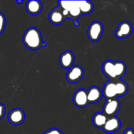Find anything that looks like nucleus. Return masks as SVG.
Instances as JSON below:
<instances>
[{
	"label": "nucleus",
	"instance_id": "f257e3e1",
	"mask_svg": "<svg viewBox=\"0 0 134 134\" xmlns=\"http://www.w3.org/2000/svg\"><path fill=\"white\" fill-rule=\"evenodd\" d=\"M128 91L127 83L122 80L109 81L103 86L102 94L107 99H117L125 96Z\"/></svg>",
	"mask_w": 134,
	"mask_h": 134
},
{
	"label": "nucleus",
	"instance_id": "f03ea898",
	"mask_svg": "<svg viewBox=\"0 0 134 134\" xmlns=\"http://www.w3.org/2000/svg\"><path fill=\"white\" fill-rule=\"evenodd\" d=\"M102 71L110 81L119 80L126 72V65L122 61L106 60L102 65Z\"/></svg>",
	"mask_w": 134,
	"mask_h": 134
},
{
	"label": "nucleus",
	"instance_id": "7ed1b4c3",
	"mask_svg": "<svg viewBox=\"0 0 134 134\" xmlns=\"http://www.w3.org/2000/svg\"><path fill=\"white\" fill-rule=\"evenodd\" d=\"M58 7L61 9L65 19H71L74 26L79 27L80 24L77 19L82 14L79 6L78 1H58Z\"/></svg>",
	"mask_w": 134,
	"mask_h": 134
},
{
	"label": "nucleus",
	"instance_id": "20e7f679",
	"mask_svg": "<svg viewBox=\"0 0 134 134\" xmlns=\"http://www.w3.org/2000/svg\"><path fill=\"white\" fill-rule=\"evenodd\" d=\"M22 42L28 49L35 51L43 47V38L41 34L35 27H29L26 30L22 37Z\"/></svg>",
	"mask_w": 134,
	"mask_h": 134
},
{
	"label": "nucleus",
	"instance_id": "39448f33",
	"mask_svg": "<svg viewBox=\"0 0 134 134\" xmlns=\"http://www.w3.org/2000/svg\"><path fill=\"white\" fill-rule=\"evenodd\" d=\"M88 36L91 41L96 43L100 39L103 33V26L99 21H94L88 27Z\"/></svg>",
	"mask_w": 134,
	"mask_h": 134
},
{
	"label": "nucleus",
	"instance_id": "423d86ee",
	"mask_svg": "<svg viewBox=\"0 0 134 134\" xmlns=\"http://www.w3.org/2000/svg\"><path fill=\"white\" fill-rule=\"evenodd\" d=\"M120 103L118 99H107L103 107V113L108 118L115 116L119 111Z\"/></svg>",
	"mask_w": 134,
	"mask_h": 134
},
{
	"label": "nucleus",
	"instance_id": "0eeeda50",
	"mask_svg": "<svg viewBox=\"0 0 134 134\" xmlns=\"http://www.w3.org/2000/svg\"><path fill=\"white\" fill-rule=\"evenodd\" d=\"M85 71L83 68L80 65H73L69 68L66 74V79L70 83L78 82L83 77Z\"/></svg>",
	"mask_w": 134,
	"mask_h": 134
},
{
	"label": "nucleus",
	"instance_id": "6e6552de",
	"mask_svg": "<svg viewBox=\"0 0 134 134\" xmlns=\"http://www.w3.org/2000/svg\"><path fill=\"white\" fill-rule=\"evenodd\" d=\"M73 102L75 105L79 108H85L89 105L87 99L86 90L79 88L75 92L73 97Z\"/></svg>",
	"mask_w": 134,
	"mask_h": 134
},
{
	"label": "nucleus",
	"instance_id": "1a4fd4ad",
	"mask_svg": "<svg viewBox=\"0 0 134 134\" xmlns=\"http://www.w3.org/2000/svg\"><path fill=\"white\" fill-rule=\"evenodd\" d=\"M133 31L132 24L128 21H123L118 25L115 31V36L118 39H124L130 36Z\"/></svg>",
	"mask_w": 134,
	"mask_h": 134
},
{
	"label": "nucleus",
	"instance_id": "9d476101",
	"mask_svg": "<svg viewBox=\"0 0 134 134\" xmlns=\"http://www.w3.org/2000/svg\"><path fill=\"white\" fill-rule=\"evenodd\" d=\"M25 118L26 115L24 111L20 108H16L11 110L7 116L9 122L14 126H18L22 124L25 120Z\"/></svg>",
	"mask_w": 134,
	"mask_h": 134
},
{
	"label": "nucleus",
	"instance_id": "9b49d317",
	"mask_svg": "<svg viewBox=\"0 0 134 134\" xmlns=\"http://www.w3.org/2000/svg\"><path fill=\"white\" fill-rule=\"evenodd\" d=\"M121 127L120 120L116 116L108 118L102 129L105 132L108 133H113L117 132Z\"/></svg>",
	"mask_w": 134,
	"mask_h": 134
},
{
	"label": "nucleus",
	"instance_id": "f8f14e48",
	"mask_svg": "<svg viewBox=\"0 0 134 134\" xmlns=\"http://www.w3.org/2000/svg\"><path fill=\"white\" fill-rule=\"evenodd\" d=\"M75 56L73 52L70 51H64L61 54L59 58V62L60 65L64 69H69L74 64Z\"/></svg>",
	"mask_w": 134,
	"mask_h": 134
},
{
	"label": "nucleus",
	"instance_id": "ddd939ff",
	"mask_svg": "<svg viewBox=\"0 0 134 134\" xmlns=\"http://www.w3.org/2000/svg\"><path fill=\"white\" fill-rule=\"evenodd\" d=\"M86 93H87V99L89 104L97 103L102 99L103 96L102 90L96 86L90 87L88 90H86Z\"/></svg>",
	"mask_w": 134,
	"mask_h": 134
},
{
	"label": "nucleus",
	"instance_id": "4468645a",
	"mask_svg": "<svg viewBox=\"0 0 134 134\" xmlns=\"http://www.w3.org/2000/svg\"><path fill=\"white\" fill-rule=\"evenodd\" d=\"M48 19L51 23L54 25L62 24L65 20L61 9L58 7L54 8L48 14Z\"/></svg>",
	"mask_w": 134,
	"mask_h": 134
},
{
	"label": "nucleus",
	"instance_id": "2eb2a0df",
	"mask_svg": "<svg viewBox=\"0 0 134 134\" xmlns=\"http://www.w3.org/2000/svg\"><path fill=\"white\" fill-rule=\"evenodd\" d=\"M43 5L40 1H27L26 4V9L31 15H37L41 12Z\"/></svg>",
	"mask_w": 134,
	"mask_h": 134
},
{
	"label": "nucleus",
	"instance_id": "dca6fc26",
	"mask_svg": "<svg viewBox=\"0 0 134 134\" xmlns=\"http://www.w3.org/2000/svg\"><path fill=\"white\" fill-rule=\"evenodd\" d=\"M107 120V117L102 112L94 114L92 117V122L94 126L98 128H103Z\"/></svg>",
	"mask_w": 134,
	"mask_h": 134
},
{
	"label": "nucleus",
	"instance_id": "f3484780",
	"mask_svg": "<svg viewBox=\"0 0 134 134\" xmlns=\"http://www.w3.org/2000/svg\"><path fill=\"white\" fill-rule=\"evenodd\" d=\"M79 6L82 15L89 14L94 10V4L90 1H78Z\"/></svg>",
	"mask_w": 134,
	"mask_h": 134
},
{
	"label": "nucleus",
	"instance_id": "a211bd4d",
	"mask_svg": "<svg viewBox=\"0 0 134 134\" xmlns=\"http://www.w3.org/2000/svg\"><path fill=\"white\" fill-rule=\"evenodd\" d=\"M6 25V18L5 16L2 13H0V35L3 32Z\"/></svg>",
	"mask_w": 134,
	"mask_h": 134
},
{
	"label": "nucleus",
	"instance_id": "6ab92c4d",
	"mask_svg": "<svg viewBox=\"0 0 134 134\" xmlns=\"http://www.w3.org/2000/svg\"><path fill=\"white\" fill-rule=\"evenodd\" d=\"M43 134H64L63 132L60 130V129L56 128H51V129L48 130L47 131L44 132Z\"/></svg>",
	"mask_w": 134,
	"mask_h": 134
},
{
	"label": "nucleus",
	"instance_id": "aec40b11",
	"mask_svg": "<svg viewBox=\"0 0 134 134\" xmlns=\"http://www.w3.org/2000/svg\"><path fill=\"white\" fill-rule=\"evenodd\" d=\"M5 112H6V109H5V105L2 103H0V120L3 118Z\"/></svg>",
	"mask_w": 134,
	"mask_h": 134
},
{
	"label": "nucleus",
	"instance_id": "412c9836",
	"mask_svg": "<svg viewBox=\"0 0 134 134\" xmlns=\"http://www.w3.org/2000/svg\"><path fill=\"white\" fill-rule=\"evenodd\" d=\"M123 134H133V130L132 128H127Z\"/></svg>",
	"mask_w": 134,
	"mask_h": 134
},
{
	"label": "nucleus",
	"instance_id": "4be33fe9",
	"mask_svg": "<svg viewBox=\"0 0 134 134\" xmlns=\"http://www.w3.org/2000/svg\"><path fill=\"white\" fill-rule=\"evenodd\" d=\"M16 2L18 4H22L24 3V1H18V0H17V1H16Z\"/></svg>",
	"mask_w": 134,
	"mask_h": 134
},
{
	"label": "nucleus",
	"instance_id": "5701e85b",
	"mask_svg": "<svg viewBox=\"0 0 134 134\" xmlns=\"http://www.w3.org/2000/svg\"><path fill=\"white\" fill-rule=\"evenodd\" d=\"M47 45V41H44V42H43V47H45Z\"/></svg>",
	"mask_w": 134,
	"mask_h": 134
}]
</instances>
